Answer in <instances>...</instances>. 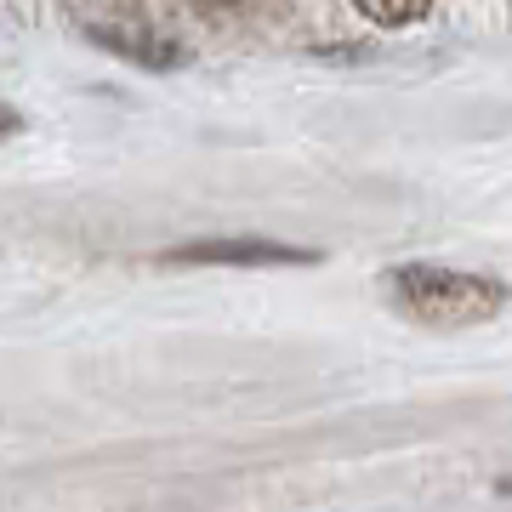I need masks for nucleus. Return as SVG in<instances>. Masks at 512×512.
Here are the masks:
<instances>
[{
	"label": "nucleus",
	"mask_w": 512,
	"mask_h": 512,
	"mask_svg": "<svg viewBox=\"0 0 512 512\" xmlns=\"http://www.w3.org/2000/svg\"><path fill=\"white\" fill-rule=\"evenodd\" d=\"M353 6H359L370 23H387V29H393V23H416L421 12H427V0H353Z\"/></svg>",
	"instance_id": "obj_4"
},
{
	"label": "nucleus",
	"mask_w": 512,
	"mask_h": 512,
	"mask_svg": "<svg viewBox=\"0 0 512 512\" xmlns=\"http://www.w3.org/2000/svg\"><path fill=\"white\" fill-rule=\"evenodd\" d=\"M165 268H308L319 251L279 245V239H188L160 256Z\"/></svg>",
	"instance_id": "obj_2"
},
{
	"label": "nucleus",
	"mask_w": 512,
	"mask_h": 512,
	"mask_svg": "<svg viewBox=\"0 0 512 512\" xmlns=\"http://www.w3.org/2000/svg\"><path fill=\"white\" fill-rule=\"evenodd\" d=\"M18 131H23V114L0 103V143H6V137H18Z\"/></svg>",
	"instance_id": "obj_6"
},
{
	"label": "nucleus",
	"mask_w": 512,
	"mask_h": 512,
	"mask_svg": "<svg viewBox=\"0 0 512 512\" xmlns=\"http://www.w3.org/2000/svg\"><path fill=\"white\" fill-rule=\"evenodd\" d=\"M86 40L103 46V52H114V57H126V63H137V69H183L188 63V46L143 35V29H120V23H92Z\"/></svg>",
	"instance_id": "obj_3"
},
{
	"label": "nucleus",
	"mask_w": 512,
	"mask_h": 512,
	"mask_svg": "<svg viewBox=\"0 0 512 512\" xmlns=\"http://www.w3.org/2000/svg\"><path fill=\"white\" fill-rule=\"evenodd\" d=\"M194 6H200L205 18H228V12H239V6H245V0H194Z\"/></svg>",
	"instance_id": "obj_5"
},
{
	"label": "nucleus",
	"mask_w": 512,
	"mask_h": 512,
	"mask_svg": "<svg viewBox=\"0 0 512 512\" xmlns=\"http://www.w3.org/2000/svg\"><path fill=\"white\" fill-rule=\"evenodd\" d=\"M387 302L421 325H484L495 313L507 308V285L495 279H478V274H456V268H433V262H404L382 279Z\"/></svg>",
	"instance_id": "obj_1"
}]
</instances>
